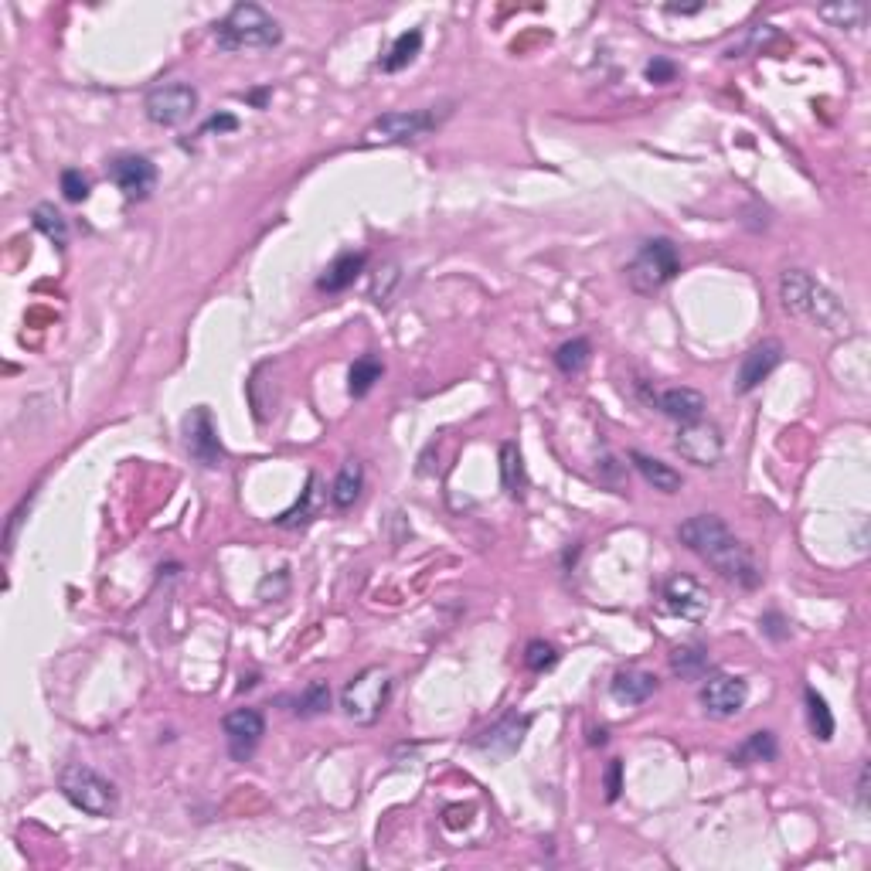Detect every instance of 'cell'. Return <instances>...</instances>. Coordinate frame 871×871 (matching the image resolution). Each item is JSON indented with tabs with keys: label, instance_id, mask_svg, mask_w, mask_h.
<instances>
[{
	"label": "cell",
	"instance_id": "cell-1",
	"mask_svg": "<svg viewBox=\"0 0 871 871\" xmlns=\"http://www.w3.org/2000/svg\"><path fill=\"white\" fill-rule=\"evenodd\" d=\"M678 538L695 552L701 562H708L712 569L729 582H739L746 589L759 586V569L752 562L749 548L729 531V524L715 514H695L678 528Z\"/></svg>",
	"mask_w": 871,
	"mask_h": 871
},
{
	"label": "cell",
	"instance_id": "cell-2",
	"mask_svg": "<svg viewBox=\"0 0 871 871\" xmlns=\"http://www.w3.org/2000/svg\"><path fill=\"white\" fill-rule=\"evenodd\" d=\"M780 300L786 314L810 320V324L831 337H848L854 331L851 310L844 307L841 297H834L824 283H817L803 269H786L780 276Z\"/></svg>",
	"mask_w": 871,
	"mask_h": 871
},
{
	"label": "cell",
	"instance_id": "cell-3",
	"mask_svg": "<svg viewBox=\"0 0 871 871\" xmlns=\"http://www.w3.org/2000/svg\"><path fill=\"white\" fill-rule=\"evenodd\" d=\"M215 41L222 52H252V48H276L283 41V28L259 4H235L215 24Z\"/></svg>",
	"mask_w": 871,
	"mask_h": 871
},
{
	"label": "cell",
	"instance_id": "cell-4",
	"mask_svg": "<svg viewBox=\"0 0 871 871\" xmlns=\"http://www.w3.org/2000/svg\"><path fill=\"white\" fill-rule=\"evenodd\" d=\"M392 691H395V674L382 664H371L348 681V688H344L341 695V708L354 725H375L378 718L385 715L388 701H392Z\"/></svg>",
	"mask_w": 871,
	"mask_h": 871
},
{
	"label": "cell",
	"instance_id": "cell-5",
	"mask_svg": "<svg viewBox=\"0 0 871 871\" xmlns=\"http://www.w3.org/2000/svg\"><path fill=\"white\" fill-rule=\"evenodd\" d=\"M58 786H62L65 800L89 817H113L116 810H120V793H116V786L109 783L103 773H96L92 766L69 763L58 773Z\"/></svg>",
	"mask_w": 871,
	"mask_h": 871
},
{
	"label": "cell",
	"instance_id": "cell-6",
	"mask_svg": "<svg viewBox=\"0 0 871 871\" xmlns=\"http://www.w3.org/2000/svg\"><path fill=\"white\" fill-rule=\"evenodd\" d=\"M450 113H453L450 106H426V109H399V113H385L365 130V143L368 147H378V143L422 140L450 120Z\"/></svg>",
	"mask_w": 871,
	"mask_h": 871
},
{
	"label": "cell",
	"instance_id": "cell-7",
	"mask_svg": "<svg viewBox=\"0 0 871 871\" xmlns=\"http://www.w3.org/2000/svg\"><path fill=\"white\" fill-rule=\"evenodd\" d=\"M681 273L678 245L671 239H650L637 249V256L627 266V283L633 293H657Z\"/></svg>",
	"mask_w": 871,
	"mask_h": 871
},
{
	"label": "cell",
	"instance_id": "cell-8",
	"mask_svg": "<svg viewBox=\"0 0 871 871\" xmlns=\"http://www.w3.org/2000/svg\"><path fill=\"white\" fill-rule=\"evenodd\" d=\"M143 109H147L150 123L181 126L184 120H191V113L198 109V89L188 86V82H164V86L147 92Z\"/></svg>",
	"mask_w": 871,
	"mask_h": 871
},
{
	"label": "cell",
	"instance_id": "cell-9",
	"mask_svg": "<svg viewBox=\"0 0 871 871\" xmlns=\"http://www.w3.org/2000/svg\"><path fill=\"white\" fill-rule=\"evenodd\" d=\"M749 698V684L735 674H708L705 684H701V705L712 718H735L746 708Z\"/></svg>",
	"mask_w": 871,
	"mask_h": 871
},
{
	"label": "cell",
	"instance_id": "cell-10",
	"mask_svg": "<svg viewBox=\"0 0 871 871\" xmlns=\"http://www.w3.org/2000/svg\"><path fill=\"white\" fill-rule=\"evenodd\" d=\"M222 729H225V742H228L232 759L235 763H245V759H252V752H256L262 735H266V718H262L256 708H235V712L225 715Z\"/></svg>",
	"mask_w": 871,
	"mask_h": 871
},
{
	"label": "cell",
	"instance_id": "cell-11",
	"mask_svg": "<svg viewBox=\"0 0 871 871\" xmlns=\"http://www.w3.org/2000/svg\"><path fill=\"white\" fill-rule=\"evenodd\" d=\"M780 365H783V344L776 341V337H766V341L752 344L749 354L739 365V375H735V392L739 395L756 392V388L763 385Z\"/></svg>",
	"mask_w": 871,
	"mask_h": 871
},
{
	"label": "cell",
	"instance_id": "cell-12",
	"mask_svg": "<svg viewBox=\"0 0 871 871\" xmlns=\"http://www.w3.org/2000/svg\"><path fill=\"white\" fill-rule=\"evenodd\" d=\"M678 453L684 456L688 463H695V467H715L718 460H722V433L712 426V422H688V426H681L678 433Z\"/></svg>",
	"mask_w": 871,
	"mask_h": 871
},
{
	"label": "cell",
	"instance_id": "cell-13",
	"mask_svg": "<svg viewBox=\"0 0 871 871\" xmlns=\"http://www.w3.org/2000/svg\"><path fill=\"white\" fill-rule=\"evenodd\" d=\"M109 177H113V184L123 191L126 201H143L157 184V167L150 164L147 157L130 154V157H116L113 164H109Z\"/></svg>",
	"mask_w": 871,
	"mask_h": 871
},
{
	"label": "cell",
	"instance_id": "cell-14",
	"mask_svg": "<svg viewBox=\"0 0 871 871\" xmlns=\"http://www.w3.org/2000/svg\"><path fill=\"white\" fill-rule=\"evenodd\" d=\"M184 436H188V453L201 463V467H218V463H222V443H218L211 409L198 405V409L184 419Z\"/></svg>",
	"mask_w": 871,
	"mask_h": 871
},
{
	"label": "cell",
	"instance_id": "cell-15",
	"mask_svg": "<svg viewBox=\"0 0 871 871\" xmlns=\"http://www.w3.org/2000/svg\"><path fill=\"white\" fill-rule=\"evenodd\" d=\"M528 725H531V718H528V715L507 712V715L501 718V722L490 725L487 732H480L477 739H473V749L487 752V756H494V759L511 756V752H518L521 739H524V732H528Z\"/></svg>",
	"mask_w": 871,
	"mask_h": 871
},
{
	"label": "cell",
	"instance_id": "cell-16",
	"mask_svg": "<svg viewBox=\"0 0 871 871\" xmlns=\"http://www.w3.org/2000/svg\"><path fill=\"white\" fill-rule=\"evenodd\" d=\"M664 603L667 610L681 620H705L708 616V589L701 586L691 575H674L664 586Z\"/></svg>",
	"mask_w": 871,
	"mask_h": 871
},
{
	"label": "cell",
	"instance_id": "cell-17",
	"mask_svg": "<svg viewBox=\"0 0 871 871\" xmlns=\"http://www.w3.org/2000/svg\"><path fill=\"white\" fill-rule=\"evenodd\" d=\"M650 405H657L667 419L688 426V422H698L705 416L708 399L701 392H695V388H667V392L650 395Z\"/></svg>",
	"mask_w": 871,
	"mask_h": 871
},
{
	"label": "cell",
	"instance_id": "cell-18",
	"mask_svg": "<svg viewBox=\"0 0 871 871\" xmlns=\"http://www.w3.org/2000/svg\"><path fill=\"white\" fill-rule=\"evenodd\" d=\"M654 691H657V674L640 671V667H623L610 681V695L620 701V705H644Z\"/></svg>",
	"mask_w": 871,
	"mask_h": 871
},
{
	"label": "cell",
	"instance_id": "cell-19",
	"mask_svg": "<svg viewBox=\"0 0 871 871\" xmlns=\"http://www.w3.org/2000/svg\"><path fill=\"white\" fill-rule=\"evenodd\" d=\"M630 463H633V467H637L640 477H644L654 490H661V494H678V490L684 487V477H681V473L674 470V467H667V463H661V460H654V456H647V453H637V450H633V453H630Z\"/></svg>",
	"mask_w": 871,
	"mask_h": 871
},
{
	"label": "cell",
	"instance_id": "cell-20",
	"mask_svg": "<svg viewBox=\"0 0 871 871\" xmlns=\"http://www.w3.org/2000/svg\"><path fill=\"white\" fill-rule=\"evenodd\" d=\"M361 490H365V467L358 460H344V467L337 470L331 487V504L337 511H348V507L358 504Z\"/></svg>",
	"mask_w": 871,
	"mask_h": 871
},
{
	"label": "cell",
	"instance_id": "cell-21",
	"mask_svg": "<svg viewBox=\"0 0 871 871\" xmlns=\"http://www.w3.org/2000/svg\"><path fill=\"white\" fill-rule=\"evenodd\" d=\"M361 269H365V252H344V256H337L331 266H327V273L320 276L317 286L324 293H341L361 276Z\"/></svg>",
	"mask_w": 871,
	"mask_h": 871
},
{
	"label": "cell",
	"instance_id": "cell-22",
	"mask_svg": "<svg viewBox=\"0 0 871 871\" xmlns=\"http://www.w3.org/2000/svg\"><path fill=\"white\" fill-rule=\"evenodd\" d=\"M320 501H324V497H320V477H317V473H310L307 490L300 494V501L293 504L286 514H279L276 524H279V528H307V524L317 518Z\"/></svg>",
	"mask_w": 871,
	"mask_h": 871
},
{
	"label": "cell",
	"instance_id": "cell-23",
	"mask_svg": "<svg viewBox=\"0 0 871 871\" xmlns=\"http://www.w3.org/2000/svg\"><path fill=\"white\" fill-rule=\"evenodd\" d=\"M780 756V746H776V735L773 732H752L746 739L735 746L732 752V763L735 766H752V763H773Z\"/></svg>",
	"mask_w": 871,
	"mask_h": 871
},
{
	"label": "cell",
	"instance_id": "cell-24",
	"mask_svg": "<svg viewBox=\"0 0 871 871\" xmlns=\"http://www.w3.org/2000/svg\"><path fill=\"white\" fill-rule=\"evenodd\" d=\"M708 667H712V661H708V650L698 647V644H684L671 654V671L678 674V678L684 681H698L708 674Z\"/></svg>",
	"mask_w": 871,
	"mask_h": 871
},
{
	"label": "cell",
	"instance_id": "cell-25",
	"mask_svg": "<svg viewBox=\"0 0 871 871\" xmlns=\"http://www.w3.org/2000/svg\"><path fill=\"white\" fill-rule=\"evenodd\" d=\"M382 361L375 358V354H365V358H358L348 371V392L354 395V399H365V395L375 388V382L382 378Z\"/></svg>",
	"mask_w": 871,
	"mask_h": 871
},
{
	"label": "cell",
	"instance_id": "cell-26",
	"mask_svg": "<svg viewBox=\"0 0 871 871\" xmlns=\"http://www.w3.org/2000/svg\"><path fill=\"white\" fill-rule=\"evenodd\" d=\"M31 222H35L38 232L45 235V239H52L58 249L69 242V218H65L55 205H35V211H31Z\"/></svg>",
	"mask_w": 871,
	"mask_h": 871
},
{
	"label": "cell",
	"instance_id": "cell-27",
	"mask_svg": "<svg viewBox=\"0 0 871 871\" xmlns=\"http://www.w3.org/2000/svg\"><path fill=\"white\" fill-rule=\"evenodd\" d=\"M589 358H593V344L586 341V337H572V341H565L562 348L555 351V365L562 375H579L582 368L589 365Z\"/></svg>",
	"mask_w": 871,
	"mask_h": 871
},
{
	"label": "cell",
	"instance_id": "cell-28",
	"mask_svg": "<svg viewBox=\"0 0 871 871\" xmlns=\"http://www.w3.org/2000/svg\"><path fill=\"white\" fill-rule=\"evenodd\" d=\"M327 708H331V684L327 681H310L297 695V701H293V712L300 718H317L324 715Z\"/></svg>",
	"mask_w": 871,
	"mask_h": 871
},
{
	"label": "cell",
	"instance_id": "cell-29",
	"mask_svg": "<svg viewBox=\"0 0 871 871\" xmlns=\"http://www.w3.org/2000/svg\"><path fill=\"white\" fill-rule=\"evenodd\" d=\"M419 48H422V31H419V28L405 31V35L395 38V45L388 48V55L382 58V69H385V72H399V69H405V65H409L412 58L419 55Z\"/></svg>",
	"mask_w": 871,
	"mask_h": 871
},
{
	"label": "cell",
	"instance_id": "cell-30",
	"mask_svg": "<svg viewBox=\"0 0 871 871\" xmlns=\"http://www.w3.org/2000/svg\"><path fill=\"white\" fill-rule=\"evenodd\" d=\"M807 722H810V732L817 735L820 742H831L834 739V715L831 708H827L824 695H817L814 688H807Z\"/></svg>",
	"mask_w": 871,
	"mask_h": 871
},
{
	"label": "cell",
	"instance_id": "cell-31",
	"mask_svg": "<svg viewBox=\"0 0 871 871\" xmlns=\"http://www.w3.org/2000/svg\"><path fill=\"white\" fill-rule=\"evenodd\" d=\"M820 18L831 21L834 28H848V31H858L865 28V7L861 4H834V7H820Z\"/></svg>",
	"mask_w": 871,
	"mask_h": 871
},
{
	"label": "cell",
	"instance_id": "cell-32",
	"mask_svg": "<svg viewBox=\"0 0 871 871\" xmlns=\"http://www.w3.org/2000/svg\"><path fill=\"white\" fill-rule=\"evenodd\" d=\"M501 477H504V490H507V494L518 497L524 477H521V453H518V446H514V443H504L501 446Z\"/></svg>",
	"mask_w": 871,
	"mask_h": 871
},
{
	"label": "cell",
	"instance_id": "cell-33",
	"mask_svg": "<svg viewBox=\"0 0 871 871\" xmlns=\"http://www.w3.org/2000/svg\"><path fill=\"white\" fill-rule=\"evenodd\" d=\"M524 664H528V671L545 674L558 664V650L552 644H545V640H531L528 650H524Z\"/></svg>",
	"mask_w": 871,
	"mask_h": 871
},
{
	"label": "cell",
	"instance_id": "cell-34",
	"mask_svg": "<svg viewBox=\"0 0 871 871\" xmlns=\"http://www.w3.org/2000/svg\"><path fill=\"white\" fill-rule=\"evenodd\" d=\"M62 194L69 201H75V205L89 198V181L82 177V171H72V167L69 171H62Z\"/></svg>",
	"mask_w": 871,
	"mask_h": 871
},
{
	"label": "cell",
	"instance_id": "cell-35",
	"mask_svg": "<svg viewBox=\"0 0 871 871\" xmlns=\"http://www.w3.org/2000/svg\"><path fill=\"white\" fill-rule=\"evenodd\" d=\"M674 75H678V69H674V62H667V58H654V62L647 65V79L657 82V86L674 82Z\"/></svg>",
	"mask_w": 871,
	"mask_h": 871
},
{
	"label": "cell",
	"instance_id": "cell-36",
	"mask_svg": "<svg viewBox=\"0 0 871 871\" xmlns=\"http://www.w3.org/2000/svg\"><path fill=\"white\" fill-rule=\"evenodd\" d=\"M620 790H623V763L620 759H613L610 766H606V800H616L620 797Z\"/></svg>",
	"mask_w": 871,
	"mask_h": 871
},
{
	"label": "cell",
	"instance_id": "cell-37",
	"mask_svg": "<svg viewBox=\"0 0 871 871\" xmlns=\"http://www.w3.org/2000/svg\"><path fill=\"white\" fill-rule=\"evenodd\" d=\"M28 507H31V494L24 497V501H21L18 507H14V514H11V524H7V538H4V541H7V552H11V548H14V538H18V528H21L24 511H28Z\"/></svg>",
	"mask_w": 871,
	"mask_h": 871
},
{
	"label": "cell",
	"instance_id": "cell-38",
	"mask_svg": "<svg viewBox=\"0 0 871 871\" xmlns=\"http://www.w3.org/2000/svg\"><path fill=\"white\" fill-rule=\"evenodd\" d=\"M239 126V120L235 116H211V120L205 123V130L201 133H211V130H235Z\"/></svg>",
	"mask_w": 871,
	"mask_h": 871
},
{
	"label": "cell",
	"instance_id": "cell-39",
	"mask_svg": "<svg viewBox=\"0 0 871 871\" xmlns=\"http://www.w3.org/2000/svg\"><path fill=\"white\" fill-rule=\"evenodd\" d=\"M763 627H766V633H769V637H773V640H783V637H786V630H780V627H783V620H780V616H776V613H766V616H763Z\"/></svg>",
	"mask_w": 871,
	"mask_h": 871
},
{
	"label": "cell",
	"instance_id": "cell-40",
	"mask_svg": "<svg viewBox=\"0 0 871 871\" xmlns=\"http://www.w3.org/2000/svg\"><path fill=\"white\" fill-rule=\"evenodd\" d=\"M603 470H610V473H606V484L620 487V473H623V467L613 460V456H606V460H603Z\"/></svg>",
	"mask_w": 871,
	"mask_h": 871
},
{
	"label": "cell",
	"instance_id": "cell-41",
	"mask_svg": "<svg viewBox=\"0 0 871 871\" xmlns=\"http://www.w3.org/2000/svg\"><path fill=\"white\" fill-rule=\"evenodd\" d=\"M858 797H861V807H868V766H861V776H858Z\"/></svg>",
	"mask_w": 871,
	"mask_h": 871
},
{
	"label": "cell",
	"instance_id": "cell-42",
	"mask_svg": "<svg viewBox=\"0 0 871 871\" xmlns=\"http://www.w3.org/2000/svg\"><path fill=\"white\" fill-rule=\"evenodd\" d=\"M701 7H705V4H684V7L681 4H667V14H698Z\"/></svg>",
	"mask_w": 871,
	"mask_h": 871
}]
</instances>
